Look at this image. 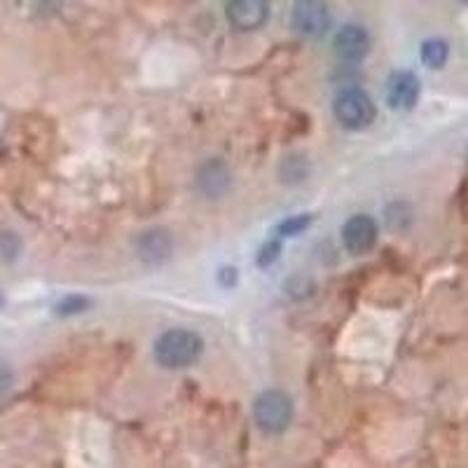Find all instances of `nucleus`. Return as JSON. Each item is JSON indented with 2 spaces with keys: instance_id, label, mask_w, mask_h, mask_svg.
<instances>
[{
  "instance_id": "6e6552de",
  "label": "nucleus",
  "mask_w": 468,
  "mask_h": 468,
  "mask_svg": "<svg viewBox=\"0 0 468 468\" xmlns=\"http://www.w3.org/2000/svg\"><path fill=\"white\" fill-rule=\"evenodd\" d=\"M333 52L342 64H358L370 52V33L361 24H346L333 37Z\"/></svg>"
},
{
  "instance_id": "a211bd4d",
  "label": "nucleus",
  "mask_w": 468,
  "mask_h": 468,
  "mask_svg": "<svg viewBox=\"0 0 468 468\" xmlns=\"http://www.w3.org/2000/svg\"><path fill=\"white\" fill-rule=\"evenodd\" d=\"M15 384V373H12V367L7 366L5 361H0V399L7 394Z\"/></svg>"
},
{
  "instance_id": "9d476101",
  "label": "nucleus",
  "mask_w": 468,
  "mask_h": 468,
  "mask_svg": "<svg viewBox=\"0 0 468 468\" xmlns=\"http://www.w3.org/2000/svg\"><path fill=\"white\" fill-rule=\"evenodd\" d=\"M225 15L237 31H258L270 19V5L265 0H232L225 7Z\"/></svg>"
},
{
  "instance_id": "dca6fc26",
  "label": "nucleus",
  "mask_w": 468,
  "mask_h": 468,
  "mask_svg": "<svg viewBox=\"0 0 468 468\" xmlns=\"http://www.w3.org/2000/svg\"><path fill=\"white\" fill-rule=\"evenodd\" d=\"M22 250V239L15 232H0V258L3 261H15Z\"/></svg>"
},
{
  "instance_id": "4468645a",
  "label": "nucleus",
  "mask_w": 468,
  "mask_h": 468,
  "mask_svg": "<svg viewBox=\"0 0 468 468\" xmlns=\"http://www.w3.org/2000/svg\"><path fill=\"white\" fill-rule=\"evenodd\" d=\"M312 223H314L312 213H295V216H288L286 220L279 223L277 234L279 237H300Z\"/></svg>"
},
{
  "instance_id": "1a4fd4ad",
  "label": "nucleus",
  "mask_w": 468,
  "mask_h": 468,
  "mask_svg": "<svg viewBox=\"0 0 468 468\" xmlns=\"http://www.w3.org/2000/svg\"><path fill=\"white\" fill-rule=\"evenodd\" d=\"M421 82L412 70H396L387 80V103L394 111H412L420 101Z\"/></svg>"
},
{
  "instance_id": "9b49d317",
  "label": "nucleus",
  "mask_w": 468,
  "mask_h": 468,
  "mask_svg": "<svg viewBox=\"0 0 468 468\" xmlns=\"http://www.w3.org/2000/svg\"><path fill=\"white\" fill-rule=\"evenodd\" d=\"M279 176L288 186H298L309 176V160L303 154H288L282 166H279Z\"/></svg>"
},
{
  "instance_id": "20e7f679",
  "label": "nucleus",
  "mask_w": 468,
  "mask_h": 468,
  "mask_svg": "<svg viewBox=\"0 0 468 468\" xmlns=\"http://www.w3.org/2000/svg\"><path fill=\"white\" fill-rule=\"evenodd\" d=\"M133 249H136V256L145 267H160L174 256V234L166 228H148L136 237Z\"/></svg>"
},
{
  "instance_id": "f3484780",
  "label": "nucleus",
  "mask_w": 468,
  "mask_h": 468,
  "mask_svg": "<svg viewBox=\"0 0 468 468\" xmlns=\"http://www.w3.org/2000/svg\"><path fill=\"white\" fill-rule=\"evenodd\" d=\"M218 283L223 288H234L237 286V282H239V270H237V267H229V265H225V267H220L218 270Z\"/></svg>"
},
{
  "instance_id": "39448f33",
  "label": "nucleus",
  "mask_w": 468,
  "mask_h": 468,
  "mask_svg": "<svg viewBox=\"0 0 468 468\" xmlns=\"http://www.w3.org/2000/svg\"><path fill=\"white\" fill-rule=\"evenodd\" d=\"M330 22V10L325 3L319 0H300L291 10V24L292 28L304 37H321L328 33Z\"/></svg>"
},
{
  "instance_id": "6ab92c4d",
  "label": "nucleus",
  "mask_w": 468,
  "mask_h": 468,
  "mask_svg": "<svg viewBox=\"0 0 468 468\" xmlns=\"http://www.w3.org/2000/svg\"><path fill=\"white\" fill-rule=\"evenodd\" d=\"M3 303H5V300H3V295H0V307H3Z\"/></svg>"
},
{
  "instance_id": "7ed1b4c3",
  "label": "nucleus",
  "mask_w": 468,
  "mask_h": 468,
  "mask_svg": "<svg viewBox=\"0 0 468 468\" xmlns=\"http://www.w3.org/2000/svg\"><path fill=\"white\" fill-rule=\"evenodd\" d=\"M253 420L270 436L283 433L292 421V399L282 388H267L253 403Z\"/></svg>"
},
{
  "instance_id": "ddd939ff",
  "label": "nucleus",
  "mask_w": 468,
  "mask_h": 468,
  "mask_svg": "<svg viewBox=\"0 0 468 468\" xmlns=\"http://www.w3.org/2000/svg\"><path fill=\"white\" fill-rule=\"evenodd\" d=\"M91 307V300L85 298V295H78V292H70L66 298L58 300L54 304V314L57 316H75V314H82L87 309Z\"/></svg>"
},
{
  "instance_id": "f03ea898",
  "label": "nucleus",
  "mask_w": 468,
  "mask_h": 468,
  "mask_svg": "<svg viewBox=\"0 0 468 468\" xmlns=\"http://www.w3.org/2000/svg\"><path fill=\"white\" fill-rule=\"evenodd\" d=\"M333 115H335V120L345 129L358 132V129H366L375 122L378 108H375V101L366 90H361V87H345L333 99Z\"/></svg>"
},
{
  "instance_id": "0eeeda50",
  "label": "nucleus",
  "mask_w": 468,
  "mask_h": 468,
  "mask_svg": "<svg viewBox=\"0 0 468 468\" xmlns=\"http://www.w3.org/2000/svg\"><path fill=\"white\" fill-rule=\"evenodd\" d=\"M195 186L202 197L220 199L232 187V171L220 157H208L195 171Z\"/></svg>"
},
{
  "instance_id": "f257e3e1",
  "label": "nucleus",
  "mask_w": 468,
  "mask_h": 468,
  "mask_svg": "<svg viewBox=\"0 0 468 468\" xmlns=\"http://www.w3.org/2000/svg\"><path fill=\"white\" fill-rule=\"evenodd\" d=\"M154 361L166 370H181L199 361L204 354V340L187 328H171L162 333L153 346Z\"/></svg>"
},
{
  "instance_id": "f8f14e48",
  "label": "nucleus",
  "mask_w": 468,
  "mask_h": 468,
  "mask_svg": "<svg viewBox=\"0 0 468 468\" xmlns=\"http://www.w3.org/2000/svg\"><path fill=\"white\" fill-rule=\"evenodd\" d=\"M420 57L429 69H442V66L447 64V57H450V45H447L442 37L424 40V43H421Z\"/></svg>"
},
{
  "instance_id": "423d86ee",
  "label": "nucleus",
  "mask_w": 468,
  "mask_h": 468,
  "mask_svg": "<svg viewBox=\"0 0 468 468\" xmlns=\"http://www.w3.org/2000/svg\"><path fill=\"white\" fill-rule=\"evenodd\" d=\"M379 228L375 223L373 216L367 213H356L351 216L345 225H342V244L349 250L351 256H363V253H370L378 244Z\"/></svg>"
},
{
  "instance_id": "2eb2a0df",
  "label": "nucleus",
  "mask_w": 468,
  "mask_h": 468,
  "mask_svg": "<svg viewBox=\"0 0 468 468\" xmlns=\"http://www.w3.org/2000/svg\"><path fill=\"white\" fill-rule=\"evenodd\" d=\"M279 258H282V241L270 239V241H265L261 249H258L256 265L258 267H270V265H274Z\"/></svg>"
}]
</instances>
